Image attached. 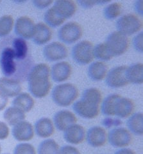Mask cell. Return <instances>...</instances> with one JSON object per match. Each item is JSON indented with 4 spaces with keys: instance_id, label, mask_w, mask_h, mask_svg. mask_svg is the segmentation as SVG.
<instances>
[{
    "instance_id": "10",
    "label": "cell",
    "mask_w": 143,
    "mask_h": 154,
    "mask_svg": "<svg viewBox=\"0 0 143 154\" xmlns=\"http://www.w3.org/2000/svg\"><path fill=\"white\" fill-rule=\"evenodd\" d=\"M73 109L80 117L86 119H92L99 115L100 105L80 99L73 103Z\"/></svg>"
},
{
    "instance_id": "43",
    "label": "cell",
    "mask_w": 143,
    "mask_h": 154,
    "mask_svg": "<svg viewBox=\"0 0 143 154\" xmlns=\"http://www.w3.org/2000/svg\"><path fill=\"white\" fill-rule=\"evenodd\" d=\"M8 103V98L0 92V112L6 108Z\"/></svg>"
},
{
    "instance_id": "31",
    "label": "cell",
    "mask_w": 143,
    "mask_h": 154,
    "mask_svg": "<svg viewBox=\"0 0 143 154\" xmlns=\"http://www.w3.org/2000/svg\"><path fill=\"white\" fill-rule=\"evenodd\" d=\"M44 19L46 23L45 24H46L49 27L52 28L59 27L62 25L65 21L64 19L61 17L57 14L53 6L46 11L44 16Z\"/></svg>"
},
{
    "instance_id": "47",
    "label": "cell",
    "mask_w": 143,
    "mask_h": 154,
    "mask_svg": "<svg viewBox=\"0 0 143 154\" xmlns=\"http://www.w3.org/2000/svg\"><path fill=\"white\" fill-rule=\"evenodd\" d=\"M3 154H10V153H3Z\"/></svg>"
},
{
    "instance_id": "14",
    "label": "cell",
    "mask_w": 143,
    "mask_h": 154,
    "mask_svg": "<svg viewBox=\"0 0 143 154\" xmlns=\"http://www.w3.org/2000/svg\"><path fill=\"white\" fill-rule=\"evenodd\" d=\"M85 139L89 145L94 148L104 146L107 141V133L103 127L94 126L90 127L86 132Z\"/></svg>"
},
{
    "instance_id": "3",
    "label": "cell",
    "mask_w": 143,
    "mask_h": 154,
    "mask_svg": "<svg viewBox=\"0 0 143 154\" xmlns=\"http://www.w3.org/2000/svg\"><path fill=\"white\" fill-rule=\"evenodd\" d=\"M105 43L114 57L123 55L128 50L130 46V39L123 33L114 31L107 36Z\"/></svg>"
},
{
    "instance_id": "16",
    "label": "cell",
    "mask_w": 143,
    "mask_h": 154,
    "mask_svg": "<svg viewBox=\"0 0 143 154\" xmlns=\"http://www.w3.org/2000/svg\"><path fill=\"white\" fill-rule=\"evenodd\" d=\"M72 73V67L69 62L61 61L55 63L50 69V76L55 82H64Z\"/></svg>"
},
{
    "instance_id": "11",
    "label": "cell",
    "mask_w": 143,
    "mask_h": 154,
    "mask_svg": "<svg viewBox=\"0 0 143 154\" xmlns=\"http://www.w3.org/2000/svg\"><path fill=\"white\" fill-rule=\"evenodd\" d=\"M43 55L47 60L51 62L59 61L68 57V50L62 43L54 41L44 46Z\"/></svg>"
},
{
    "instance_id": "28",
    "label": "cell",
    "mask_w": 143,
    "mask_h": 154,
    "mask_svg": "<svg viewBox=\"0 0 143 154\" xmlns=\"http://www.w3.org/2000/svg\"><path fill=\"white\" fill-rule=\"evenodd\" d=\"M121 95L118 94H111L105 98L100 105V111L107 116H115V107L117 100Z\"/></svg>"
},
{
    "instance_id": "13",
    "label": "cell",
    "mask_w": 143,
    "mask_h": 154,
    "mask_svg": "<svg viewBox=\"0 0 143 154\" xmlns=\"http://www.w3.org/2000/svg\"><path fill=\"white\" fill-rule=\"evenodd\" d=\"M12 134L16 141L27 142L32 140L34 136V128L31 123L23 120L13 126Z\"/></svg>"
},
{
    "instance_id": "30",
    "label": "cell",
    "mask_w": 143,
    "mask_h": 154,
    "mask_svg": "<svg viewBox=\"0 0 143 154\" xmlns=\"http://www.w3.org/2000/svg\"><path fill=\"white\" fill-rule=\"evenodd\" d=\"M59 145L54 139H46L42 141L37 149L38 154H59Z\"/></svg>"
},
{
    "instance_id": "8",
    "label": "cell",
    "mask_w": 143,
    "mask_h": 154,
    "mask_svg": "<svg viewBox=\"0 0 143 154\" xmlns=\"http://www.w3.org/2000/svg\"><path fill=\"white\" fill-rule=\"evenodd\" d=\"M126 66H116L108 71L105 77V82L108 87L113 89L121 88L127 85Z\"/></svg>"
},
{
    "instance_id": "7",
    "label": "cell",
    "mask_w": 143,
    "mask_h": 154,
    "mask_svg": "<svg viewBox=\"0 0 143 154\" xmlns=\"http://www.w3.org/2000/svg\"><path fill=\"white\" fill-rule=\"evenodd\" d=\"M132 139V133L124 127L114 128L107 134L108 143L115 148H126L131 144Z\"/></svg>"
},
{
    "instance_id": "15",
    "label": "cell",
    "mask_w": 143,
    "mask_h": 154,
    "mask_svg": "<svg viewBox=\"0 0 143 154\" xmlns=\"http://www.w3.org/2000/svg\"><path fill=\"white\" fill-rule=\"evenodd\" d=\"M53 122L57 130L64 132L67 128L77 123V118L71 111L68 110H61L55 114Z\"/></svg>"
},
{
    "instance_id": "29",
    "label": "cell",
    "mask_w": 143,
    "mask_h": 154,
    "mask_svg": "<svg viewBox=\"0 0 143 154\" xmlns=\"http://www.w3.org/2000/svg\"><path fill=\"white\" fill-rule=\"evenodd\" d=\"M12 50L17 60H25L28 55V46L25 39L21 37L15 38L12 41Z\"/></svg>"
},
{
    "instance_id": "24",
    "label": "cell",
    "mask_w": 143,
    "mask_h": 154,
    "mask_svg": "<svg viewBox=\"0 0 143 154\" xmlns=\"http://www.w3.org/2000/svg\"><path fill=\"white\" fill-rule=\"evenodd\" d=\"M12 105L26 113L30 112L34 107L35 101L30 94L21 92L14 98Z\"/></svg>"
},
{
    "instance_id": "45",
    "label": "cell",
    "mask_w": 143,
    "mask_h": 154,
    "mask_svg": "<svg viewBox=\"0 0 143 154\" xmlns=\"http://www.w3.org/2000/svg\"><path fill=\"white\" fill-rule=\"evenodd\" d=\"M114 154H136V153L130 148H121L117 150Z\"/></svg>"
},
{
    "instance_id": "37",
    "label": "cell",
    "mask_w": 143,
    "mask_h": 154,
    "mask_svg": "<svg viewBox=\"0 0 143 154\" xmlns=\"http://www.w3.org/2000/svg\"><path fill=\"white\" fill-rule=\"evenodd\" d=\"M133 46L134 49L139 53H142L143 51V33L140 32L133 37Z\"/></svg>"
},
{
    "instance_id": "40",
    "label": "cell",
    "mask_w": 143,
    "mask_h": 154,
    "mask_svg": "<svg viewBox=\"0 0 143 154\" xmlns=\"http://www.w3.org/2000/svg\"><path fill=\"white\" fill-rule=\"evenodd\" d=\"M10 134V129L7 123L0 121V140H5L8 138Z\"/></svg>"
},
{
    "instance_id": "27",
    "label": "cell",
    "mask_w": 143,
    "mask_h": 154,
    "mask_svg": "<svg viewBox=\"0 0 143 154\" xmlns=\"http://www.w3.org/2000/svg\"><path fill=\"white\" fill-rule=\"evenodd\" d=\"M126 125L131 133L140 136L143 134V114L142 112H135L128 118Z\"/></svg>"
},
{
    "instance_id": "9",
    "label": "cell",
    "mask_w": 143,
    "mask_h": 154,
    "mask_svg": "<svg viewBox=\"0 0 143 154\" xmlns=\"http://www.w3.org/2000/svg\"><path fill=\"white\" fill-rule=\"evenodd\" d=\"M16 57L12 48H4L0 55V69L5 77H11L17 71Z\"/></svg>"
},
{
    "instance_id": "44",
    "label": "cell",
    "mask_w": 143,
    "mask_h": 154,
    "mask_svg": "<svg viewBox=\"0 0 143 154\" xmlns=\"http://www.w3.org/2000/svg\"><path fill=\"white\" fill-rule=\"evenodd\" d=\"M134 9L136 12L140 16H142L143 14V2L142 0H137L134 3Z\"/></svg>"
},
{
    "instance_id": "39",
    "label": "cell",
    "mask_w": 143,
    "mask_h": 154,
    "mask_svg": "<svg viewBox=\"0 0 143 154\" xmlns=\"http://www.w3.org/2000/svg\"><path fill=\"white\" fill-rule=\"evenodd\" d=\"M59 154H81L78 149L72 145H65L60 148Z\"/></svg>"
},
{
    "instance_id": "25",
    "label": "cell",
    "mask_w": 143,
    "mask_h": 154,
    "mask_svg": "<svg viewBox=\"0 0 143 154\" xmlns=\"http://www.w3.org/2000/svg\"><path fill=\"white\" fill-rule=\"evenodd\" d=\"M126 74L128 83L142 84L143 83V64L139 62L127 66Z\"/></svg>"
},
{
    "instance_id": "21",
    "label": "cell",
    "mask_w": 143,
    "mask_h": 154,
    "mask_svg": "<svg viewBox=\"0 0 143 154\" xmlns=\"http://www.w3.org/2000/svg\"><path fill=\"white\" fill-rule=\"evenodd\" d=\"M53 7L57 14L61 17L69 19L75 14L77 9V5L74 1L70 0H59L54 2Z\"/></svg>"
},
{
    "instance_id": "17",
    "label": "cell",
    "mask_w": 143,
    "mask_h": 154,
    "mask_svg": "<svg viewBox=\"0 0 143 154\" xmlns=\"http://www.w3.org/2000/svg\"><path fill=\"white\" fill-rule=\"evenodd\" d=\"M22 91V86L20 80L8 77L0 78V92L7 98L16 97Z\"/></svg>"
},
{
    "instance_id": "33",
    "label": "cell",
    "mask_w": 143,
    "mask_h": 154,
    "mask_svg": "<svg viewBox=\"0 0 143 154\" xmlns=\"http://www.w3.org/2000/svg\"><path fill=\"white\" fill-rule=\"evenodd\" d=\"M14 26V18L11 15H4L0 17V37L10 34Z\"/></svg>"
},
{
    "instance_id": "6",
    "label": "cell",
    "mask_w": 143,
    "mask_h": 154,
    "mask_svg": "<svg viewBox=\"0 0 143 154\" xmlns=\"http://www.w3.org/2000/svg\"><path fill=\"white\" fill-rule=\"evenodd\" d=\"M83 32V28L79 23L69 22L60 27L58 35L61 41L71 45L78 41L82 37Z\"/></svg>"
},
{
    "instance_id": "2",
    "label": "cell",
    "mask_w": 143,
    "mask_h": 154,
    "mask_svg": "<svg viewBox=\"0 0 143 154\" xmlns=\"http://www.w3.org/2000/svg\"><path fill=\"white\" fill-rule=\"evenodd\" d=\"M78 95L77 86L71 83H62L56 85L52 90L51 98L56 105L65 107L73 104Z\"/></svg>"
},
{
    "instance_id": "23",
    "label": "cell",
    "mask_w": 143,
    "mask_h": 154,
    "mask_svg": "<svg viewBox=\"0 0 143 154\" xmlns=\"http://www.w3.org/2000/svg\"><path fill=\"white\" fill-rule=\"evenodd\" d=\"M108 71V66L104 62L95 61L89 65L87 75L92 80L99 82L105 79Z\"/></svg>"
},
{
    "instance_id": "48",
    "label": "cell",
    "mask_w": 143,
    "mask_h": 154,
    "mask_svg": "<svg viewBox=\"0 0 143 154\" xmlns=\"http://www.w3.org/2000/svg\"><path fill=\"white\" fill-rule=\"evenodd\" d=\"M1 2H1V1H0V3H1Z\"/></svg>"
},
{
    "instance_id": "20",
    "label": "cell",
    "mask_w": 143,
    "mask_h": 154,
    "mask_svg": "<svg viewBox=\"0 0 143 154\" xmlns=\"http://www.w3.org/2000/svg\"><path fill=\"white\" fill-rule=\"evenodd\" d=\"M34 132L39 137L47 139L53 136L55 132V126L52 120L47 117H42L35 122Z\"/></svg>"
},
{
    "instance_id": "12",
    "label": "cell",
    "mask_w": 143,
    "mask_h": 154,
    "mask_svg": "<svg viewBox=\"0 0 143 154\" xmlns=\"http://www.w3.org/2000/svg\"><path fill=\"white\" fill-rule=\"evenodd\" d=\"M35 23L32 19L26 16L17 19L14 25L16 34L23 39H30L32 38L35 30Z\"/></svg>"
},
{
    "instance_id": "4",
    "label": "cell",
    "mask_w": 143,
    "mask_h": 154,
    "mask_svg": "<svg viewBox=\"0 0 143 154\" xmlns=\"http://www.w3.org/2000/svg\"><path fill=\"white\" fill-rule=\"evenodd\" d=\"M94 47L90 41L84 40L78 42L73 46L71 51L73 59L80 65L90 64L94 59Z\"/></svg>"
},
{
    "instance_id": "1",
    "label": "cell",
    "mask_w": 143,
    "mask_h": 154,
    "mask_svg": "<svg viewBox=\"0 0 143 154\" xmlns=\"http://www.w3.org/2000/svg\"><path fill=\"white\" fill-rule=\"evenodd\" d=\"M28 89L36 98H43L48 94L51 88L50 68L45 63L35 65L28 75Z\"/></svg>"
},
{
    "instance_id": "36",
    "label": "cell",
    "mask_w": 143,
    "mask_h": 154,
    "mask_svg": "<svg viewBox=\"0 0 143 154\" xmlns=\"http://www.w3.org/2000/svg\"><path fill=\"white\" fill-rule=\"evenodd\" d=\"M14 154H36V150L32 144L22 142L14 148Z\"/></svg>"
},
{
    "instance_id": "26",
    "label": "cell",
    "mask_w": 143,
    "mask_h": 154,
    "mask_svg": "<svg viewBox=\"0 0 143 154\" xmlns=\"http://www.w3.org/2000/svg\"><path fill=\"white\" fill-rule=\"evenodd\" d=\"M3 118L9 125L14 126L19 122L25 120L26 114L19 108L12 106L5 110Z\"/></svg>"
},
{
    "instance_id": "19",
    "label": "cell",
    "mask_w": 143,
    "mask_h": 154,
    "mask_svg": "<svg viewBox=\"0 0 143 154\" xmlns=\"http://www.w3.org/2000/svg\"><path fill=\"white\" fill-rule=\"evenodd\" d=\"M135 107V103L132 99L121 96L116 104L115 116L118 118H128L134 112Z\"/></svg>"
},
{
    "instance_id": "32",
    "label": "cell",
    "mask_w": 143,
    "mask_h": 154,
    "mask_svg": "<svg viewBox=\"0 0 143 154\" xmlns=\"http://www.w3.org/2000/svg\"><path fill=\"white\" fill-rule=\"evenodd\" d=\"M81 99L100 105L102 102V94L101 91L98 89L96 88H90L84 91Z\"/></svg>"
},
{
    "instance_id": "22",
    "label": "cell",
    "mask_w": 143,
    "mask_h": 154,
    "mask_svg": "<svg viewBox=\"0 0 143 154\" xmlns=\"http://www.w3.org/2000/svg\"><path fill=\"white\" fill-rule=\"evenodd\" d=\"M53 33L50 27L44 23H38L35 26L32 40L37 45H43L48 42L52 37Z\"/></svg>"
},
{
    "instance_id": "41",
    "label": "cell",
    "mask_w": 143,
    "mask_h": 154,
    "mask_svg": "<svg viewBox=\"0 0 143 154\" xmlns=\"http://www.w3.org/2000/svg\"><path fill=\"white\" fill-rule=\"evenodd\" d=\"M34 6L39 9H44L50 7L53 2L51 0H33L32 1Z\"/></svg>"
},
{
    "instance_id": "5",
    "label": "cell",
    "mask_w": 143,
    "mask_h": 154,
    "mask_svg": "<svg viewBox=\"0 0 143 154\" xmlns=\"http://www.w3.org/2000/svg\"><path fill=\"white\" fill-rule=\"evenodd\" d=\"M116 26L117 31L126 36L139 32L142 27V22L139 16L133 14H125L117 19Z\"/></svg>"
},
{
    "instance_id": "38",
    "label": "cell",
    "mask_w": 143,
    "mask_h": 154,
    "mask_svg": "<svg viewBox=\"0 0 143 154\" xmlns=\"http://www.w3.org/2000/svg\"><path fill=\"white\" fill-rule=\"evenodd\" d=\"M123 123L122 121L119 118H113L111 117L105 118L102 122L103 126L107 128H111L112 127H120Z\"/></svg>"
},
{
    "instance_id": "42",
    "label": "cell",
    "mask_w": 143,
    "mask_h": 154,
    "mask_svg": "<svg viewBox=\"0 0 143 154\" xmlns=\"http://www.w3.org/2000/svg\"><path fill=\"white\" fill-rule=\"evenodd\" d=\"M78 3L81 7L86 9L91 8L97 4L96 1H83V0L78 1Z\"/></svg>"
},
{
    "instance_id": "18",
    "label": "cell",
    "mask_w": 143,
    "mask_h": 154,
    "mask_svg": "<svg viewBox=\"0 0 143 154\" xmlns=\"http://www.w3.org/2000/svg\"><path fill=\"white\" fill-rule=\"evenodd\" d=\"M86 132L85 128L79 124L75 123L67 128L64 132V140L69 144H80L85 139Z\"/></svg>"
},
{
    "instance_id": "46",
    "label": "cell",
    "mask_w": 143,
    "mask_h": 154,
    "mask_svg": "<svg viewBox=\"0 0 143 154\" xmlns=\"http://www.w3.org/2000/svg\"><path fill=\"white\" fill-rule=\"evenodd\" d=\"M2 152V146H1V144H0V153Z\"/></svg>"
},
{
    "instance_id": "34",
    "label": "cell",
    "mask_w": 143,
    "mask_h": 154,
    "mask_svg": "<svg viewBox=\"0 0 143 154\" xmlns=\"http://www.w3.org/2000/svg\"><path fill=\"white\" fill-rule=\"evenodd\" d=\"M94 58L99 60V61H108L114 57L109 51L105 43H99L94 47Z\"/></svg>"
},
{
    "instance_id": "35",
    "label": "cell",
    "mask_w": 143,
    "mask_h": 154,
    "mask_svg": "<svg viewBox=\"0 0 143 154\" xmlns=\"http://www.w3.org/2000/svg\"><path fill=\"white\" fill-rule=\"evenodd\" d=\"M122 11V5L120 3L113 2L108 4L105 8L103 14L104 16L108 20H112L120 16Z\"/></svg>"
}]
</instances>
